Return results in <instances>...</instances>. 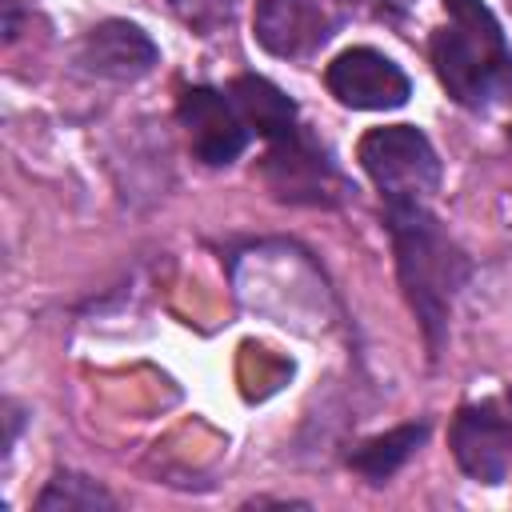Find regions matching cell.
Here are the masks:
<instances>
[{
    "mask_svg": "<svg viewBox=\"0 0 512 512\" xmlns=\"http://www.w3.org/2000/svg\"><path fill=\"white\" fill-rule=\"evenodd\" d=\"M448 448L468 480L504 484L512 476V392L460 404L448 424Z\"/></svg>",
    "mask_w": 512,
    "mask_h": 512,
    "instance_id": "277c9868",
    "label": "cell"
},
{
    "mask_svg": "<svg viewBox=\"0 0 512 512\" xmlns=\"http://www.w3.org/2000/svg\"><path fill=\"white\" fill-rule=\"evenodd\" d=\"M508 12H512V0H508Z\"/></svg>",
    "mask_w": 512,
    "mask_h": 512,
    "instance_id": "9a60e30c",
    "label": "cell"
},
{
    "mask_svg": "<svg viewBox=\"0 0 512 512\" xmlns=\"http://www.w3.org/2000/svg\"><path fill=\"white\" fill-rule=\"evenodd\" d=\"M332 36V16L320 0H256L252 40L276 60H304Z\"/></svg>",
    "mask_w": 512,
    "mask_h": 512,
    "instance_id": "9c48e42d",
    "label": "cell"
},
{
    "mask_svg": "<svg viewBox=\"0 0 512 512\" xmlns=\"http://www.w3.org/2000/svg\"><path fill=\"white\" fill-rule=\"evenodd\" d=\"M168 4L196 36H216L236 12V0H168Z\"/></svg>",
    "mask_w": 512,
    "mask_h": 512,
    "instance_id": "4fadbf2b",
    "label": "cell"
},
{
    "mask_svg": "<svg viewBox=\"0 0 512 512\" xmlns=\"http://www.w3.org/2000/svg\"><path fill=\"white\" fill-rule=\"evenodd\" d=\"M260 180L280 204H308V208H332L348 196V184L332 156L308 140L300 128L284 140H272L260 160Z\"/></svg>",
    "mask_w": 512,
    "mask_h": 512,
    "instance_id": "5b68a950",
    "label": "cell"
},
{
    "mask_svg": "<svg viewBox=\"0 0 512 512\" xmlns=\"http://www.w3.org/2000/svg\"><path fill=\"white\" fill-rule=\"evenodd\" d=\"M384 216L396 256V280L424 332L428 356H440L452 324V304L472 280V256L444 232L428 204L384 208Z\"/></svg>",
    "mask_w": 512,
    "mask_h": 512,
    "instance_id": "6da1fadb",
    "label": "cell"
},
{
    "mask_svg": "<svg viewBox=\"0 0 512 512\" xmlns=\"http://www.w3.org/2000/svg\"><path fill=\"white\" fill-rule=\"evenodd\" d=\"M324 84L352 112L404 108L412 96L408 72L392 56H384L380 48H368V44H352V48L336 52L324 68Z\"/></svg>",
    "mask_w": 512,
    "mask_h": 512,
    "instance_id": "8992f818",
    "label": "cell"
},
{
    "mask_svg": "<svg viewBox=\"0 0 512 512\" xmlns=\"http://www.w3.org/2000/svg\"><path fill=\"white\" fill-rule=\"evenodd\" d=\"M356 160L364 176L376 184L384 208L432 204L444 180V164L436 144L416 124H380L368 128L356 144Z\"/></svg>",
    "mask_w": 512,
    "mask_h": 512,
    "instance_id": "7a4b0ae2",
    "label": "cell"
},
{
    "mask_svg": "<svg viewBox=\"0 0 512 512\" xmlns=\"http://www.w3.org/2000/svg\"><path fill=\"white\" fill-rule=\"evenodd\" d=\"M32 508L36 512H112L116 508V496L100 480L64 468V472H56L40 488V496H36Z\"/></svg>",
    "mask_w": 512,
    "mask_h": 512,
    "instance_id": "7c38bea8",
    "label": "cell"
},
{
    "mask_svg": "<svg viewBox=\"0 0 512 512\" xmlns=\"http://www.w3.org/2000/svg\"><path fill=\"white\" fill-rule=\"evenodd\" d=\"M4 40H16V0H4Z\"/></svg>",
    "mask_w": 512,
    "mask_h": 512,
    "instance_id": "5bb4252c",
    "label": "cell"
},
{
    "mask_svg": "<svg viewBox=\"0 0 512 512\" xmlns=\"http://www.w3.org/2000/svg\"><path fill=\"white\" fill-rule=\"evenodd\" d=\"M432 72L440 88L472 112H484L512 96V48L508 40H488L476 32H464L456 24H444L428 40Z\"/></svg>",
    "mask_w": 512,
    "mask_h": 512,
    "instance_id": "3957f363",
    "label": "cell"
},
{
    "mask_svg": "<svg viewBox=\"0 0 512 512\" xmlns=\"http://www.w3.org/2000/svg\"><path fill=\"white\" fill-rule=\"evenodd\" d=\"M160 64V44L132 20H100L76 44V68L92 80L136 84Z\"/></svg>",
    "mask_w": 512,
    "mask_h": 512,
    "instance_id": "ba28073f",
    "label": "cell"
},
{
    "mask_svg": "<svg viewBox=\"0 0 512 512\" xmlns=\"http://www.w3.org/2000/svg\"><path fill=\"white\" fill-rule=\"evenodd\" d=\"M228 96H232V104L240 108V116H244V124H248V132H256L260 140H284V136H292L296 128H300V108H296V100L284 92V88H276L272 80H264V76H236L232 84H228Z\"/></svg>",
    "mask_w": 512,
    "mask_h": 512,
    "instance_id": "30bf717a",
    "label": "cell"
},
{
    "mask_svg": "<svg viewBox=\"0 0 512 512\" xmlns=\"http://www.w3.org/2000/svg\"><path fill=\"white\" fill-rule=\"evenodd\" d=\"M176 120L188 136L192 156L208 168H228L232 160H240V152L248 148V136H252L240 108L232 104V96L220 88H208V84H192L180 92Z\"/></svg>",
    "mask_w": 512,
    "mask_h": 512,
    "instance_id": "52a82bcc",
    "label": "cell"
},
{
    "mask_svg": "<svg viewBox=\"0 0 512 512\" xmlns=\"http://www.w3.org/2000/svg\"><path fill=\"white\" fill-rule=\"evenodd\" d=\"M428 428H432L428 420H408L388 432H376L348 452V468L368 484H388L420 452V444L428 440Z\"/></svg>",
    "mask_w": 512,
    "mask_h": 512,
    "instance_id": "8fae6325",
    "label": "cell"
}]
</instances>
